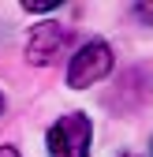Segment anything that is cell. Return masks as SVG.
<instances>
[{"label":"cell","mask_w":153,"mask_h":157,"mask_svg":"<svg viewBox=\"0 0 153 157\" xmlns=\"http://www.w3.org/2000/svg\"><path fill=\"white\" fill-rule=\"evenodd\" d=\"M90 139H93V124L86 112H64L45 135L49 157H90Z\"/></svg>","instance_id":"1"},{"label":"cell","mask_w":153,"mask_h":157,"mask_svg":"<svg viewBox=\"0 0 153 157\" xmlns=\"http://www.w3.org/2000/svg\"><path fill=\"white\" fill-rule=\"evenodd\" d=\"M112 67H116V56H112L108 41H86L67 64V86L71 90H86L93 82H101Z\"/></svg>","instance_id":"2"},{"label":"cell","mask_w":153,"mask_h":157,"mask_svg":"<svg viewBox=\"0 0 153 157\" xmlns=\"http://www.w3.org/2000/svg\"><path fill=\"white\" fill-rule=\"evenodd\" d=\"M71 45V30L60 26V23H37L26 37V60L37 64V67H45L52 64L56 56H64Z\"/></svg>","instance_id":"3"},{"label":"cell","mask_w":153,"mask_h":157,"mask_svg":"<svg viewBox=\"0 0 153 157\" xmlns=\"http://www.w3.org/2000/svg\"><path fill=\"white\" fill-rule=\"evenodd\" d=\"M131 11H135V19H142V23H153V4H135Z\"/></svg>","instance_id":"4"},{"label":"cell","mask_w":153,"mask_h":157,"mask_svg":"<svg viewBox=\"0 0 153 157\" xmlns=\"http://www.w3.org/2000/svg\"><path fill=\"white\" fill-rule=\"evenodd\" d=\"M0 157H19V150L15 146H0Z\"/></svg>","instance_id":"5"},{"label":"cell","mask_w":153,"mask_h":157,"mask_svg":"<svg viewBox=\"0 0 153 157\" xmlns=\"http://www.w3.org/2000/svg\"><path fill=\"white\" fill-rule=\"evenodd\" d=\"M0 112H4V94H0Z\"/></svg>","instance_id":"6"},{"label":"cell","mask_w":153,"mask_h":157,"mask_svg":"<svg viewBox=\"0 0 153 157\" xmlns=\"http://www.w3.org/2000/svg\"><path fill=\"white\" fill-rule=\"evenodd\" d=\"M123 157H131V153H123Z\"/></svg>","instance_id":"7"}]
</instances>
